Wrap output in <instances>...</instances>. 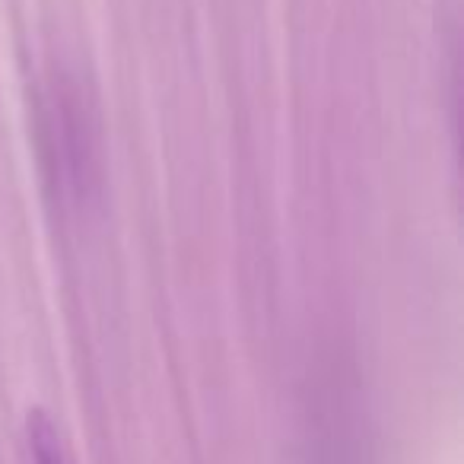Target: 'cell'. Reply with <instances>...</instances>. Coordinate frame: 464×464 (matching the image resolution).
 Wrapping results in <instances>:
<instances>
[{"label": "cell", "instance_id": "cell-1", "mask_svg": "<svg viewBox=\"0 0 464 464\" xmlns=\"http://www.w3.org/2000/svg\"><path fill=\"white\" fill-rule=\"evenodd\" d=\"M39 153L45 185L61 210L83 213L102 194V128L86 80L58 67L39 90Z\"/></svg>", "mask_w": 464, "mask_h": 464}, {"label": "cell", "instance_id": "cell-2", "mask_svg": "<svg viewBox=\"0 0 464 464\" xmlns=\"http://www.w3.org/2000/svg\"><path fill=\"white\" fill-rule=\"evenodd\" d=\"M23 464H73L52 413L33 407L23 420Z\"/></svg>", "mask_w": 464, "mask_h": 464}]
</instances>
